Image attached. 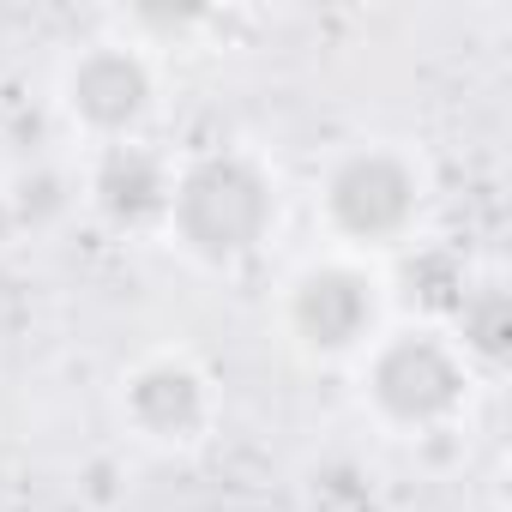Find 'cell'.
I'll return each instance as SVG.
<instances>
[{
  "label": "cell",
  "instance_id": "6da1fadb",
  "mask_svg": "<svg viewBox=\"0 0 512 512\" xmlns=\"http://www.w3.org/2000/svg\"><path fill=\"white\" fill-rule=\"evenodd\" d=\"M163 223L181 235L187 253H199V260H211V266L247 260L278 223L272 175L247 151H205V157H193L175 175Z\"/></svg>",
  "mask_w": 512,
  "mask_h": 512
},
{
  "label": "cell",
  "instance_id": "7a4b0ae2",
  "mask_svg": "<svg viewBox=\"0 0 512 512\" xmlns=\"http://www.w3.org/2000/svg\"><path fill=\"white\" fill-rule=\"evenodd\" d=\"M416 205H422V175L410 157H398L386 145H362V151L338 157L326 175V223L356 247L404 241L416 223Z\"/></svg>",
  "mask_w": 512,
  "mask_h": 512
},
{
  "label": "cell",
  "instance_id": "3957f363",
  "mask_svg": "<svg viewBox=\"0 0 512 512\" xmlns=\"http://www.w3.org/2000/svg\"><path fill=\"white\" fill-rule=\"evenodd\" d=\"M470 392L464 350L446 344L440 332H392L380 338L368 362V398L386 422L398 428H434L446 422Z\"/></svg>",
  "mask_w": 512,
  "mask_h": 512
},
{
  "label": "cell",
  "instance_id": "277c9868",
  "mask_svg": "<svg viewBox=\"0 0 512 512\" xmlns=\"http://www.w3.org/2000/svg\"><path fill=\"white\" fill-rule=\"evenodd\" d=\"M290 326L308 350L344 356L374 338L380 326V290L356 266H308L290 284Z\"/></svg>",
  "mask_w": 512,
  "mask_h": 512
},
{
  "label": "cell",
  "instance_id": "5b68a950",
  "mask_svg": "<svg viewBox=\"0 0 512 512\" xmlns=\"http://www.w3.org/2000/svg\"><path fill=\"white\" fill-rule=\"evenodd\" d=\"M121 410H127V422H133L145 440H157V446H187V440H199L205 422H211V386H205V374H199L187 356H151V362H139V368L127 374Z\"/></svg>",
  "mask_w": 512,
  "mask_h": 512
},
{
  "label": "cell",
  "instance_id": "8992f818",
  "mask_svg": "<svg viewBox=\"0 0 512 512\" xmlns=\"http://www.w3.org/2000/svg\"><path fill=\"white\" fill-rule=\"evenodd\" d=\"M151 67L133 55V49H121V43H103V49H91V55H79L73 61V73H67V103H73V115L91 127V133H103L109 145L115 139H133V127L151 115Z\"/></svg>",
  "mask_w": 512,
  "mask_h": 512
},
{
  "label": "cell",
  "instance_id": "52a82bcc",
  "mask_svg": "<svg viewBox=\"0 0 512 512\" xmlns=\"http://www.w3.org/2000/svg\"><path fill=\"white\" fill-rule=\"evenodd\" d=\"M169 187H175V169H169L151 145H139V139H115V145L97 157V169H91V199H97V211H103L109 223H121V229H151V223H163V217H169Z\"/></svg>",
  "mask_w": 512,
  "mask_h": 512
},
{
  "label": "cell",
  "instance_id": "ba28073f",
  "mask_svg": "<svg viewBox=\"0 0 512 512\" xmlns=\"http://www.w3.org/2000/svg\"><path fill=\"white\" fill-rule=\"evenodd\" d=\"M458 332H464V350H476V356H488V362H500V350H506V296L494 290V284H482V290H464L458 296Z\"/></svg>",
  "mask_w": 512,
  "mask_h": 512
},
{
  "label": "cell",
  "instance_id": "9c48e42d",
  "mask_svg": "<svg viewBox=\"0 0 512 512\" xmlns=\"http://www.w3.org/2000/svg\"><path fill=\"white\" fill-rule=\"evenodd\" d=\"M19 229V217H13V205H7V193H0V241H7Z\"/></svg>",
  "mask_w": 512,
  "mask_h": 512
}]
</instances>
